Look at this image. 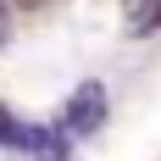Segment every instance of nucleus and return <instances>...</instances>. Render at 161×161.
<instances>
[{
    "mask_svg": "<svg viewBox=\"0 0 161 161\" xmlns=\"http://www.w3.org/2000/svg\"><path fill=\"white\" fill-rule=\"evenodd\" d=\"M122 22H128V33H133V39H150V33L161 28V0H128Z\"/></svg>",
    "mask_w": 161,
    "mask_h": 161,
    "instance_id": "nucleus-2",
    "label": "nucleus"
},
{
    "mask_svg": "<svg viewBox=\"0 0 161 161\" xmlns=\"http://www.w3.org/2000/svg\"><path fill=\"white\" fill-rule=\"evenodd\" d=\"M100 122H106V89H100V83H78V95L67 100V111H61V133L83 139V133H95Z\"/></svg>",
    "mask_w": 161,
    "mask_h": 161,
    "instance_id": "nucleus-1",
    "label": "nucleus"
}]
</instances>
